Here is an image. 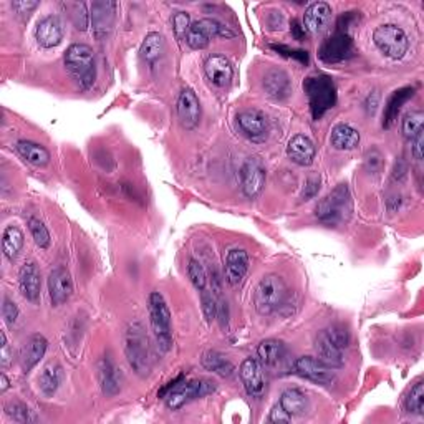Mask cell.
Listing matches in <instances>:
<instances>
[{"label": "cell", "instance_id": "1", "mask_svg": "<svg viewBox=\"0 0 424 424\" xmlns=\"http://www.w3.org/2000/svg\"><path fill=\"white\" fill-rule=\"evenodd\" d=\"M352 211L353 202L348 186L338 184L323 199L318 201L317 207H315V216L320 223L328 225V228H337V225L347 223L352 216Z\"/></svg>", "mask_w": 424, "mask_h": 424}, {"label": "cell", "instance_id": "2", "mask_svg": "<svg viewBox=\"0 0 424 424\" xmlns=\"http://www.w3.org/2000/svg\"><path fill=\"white\" fill-rule=\"evenodd\" d=\"M65 67L70 77L80 87V90H88L93 87L96 78L95 52L85 43H73L65 52Z\"/></svg>", "mask_w": 424, "mask_h": 424}, {"label": "cell", "instance_id": "3", "mask_svg": "<svg viewBox=\"0 0 424 424\" xmlns=\"http://www.w3.org/2000/svg\"><path fill=\"white\" fill-rule=\"evenodd\" d=\"M303 90L307 93L313 120H320L337 103V88H335L332 77L323 75V73L305 78Z\"/></svg>", "mask_w": 424, "mask_h": 424}, {"label": "cell", "instance_id": "4", "mask_svg": "<svg viewBox=\"0 0 424 424\" xmlns=\"http://www.w3.org/2000/svg\"><path fill=\"white\" fill-rule=\"evenodd\" d=\"M287 297V285L279 275H265L255 287L254 307L259 315H272Z\"/></svg>", "mask_w": 424, "mask_h": 424}, {"label": "cell", "instance_id": "5", "mask_svg": "<svg viewBox=\"0 0 424 424\" xmlns=\"http://www.w3.org/2000/svg\"><path fill=\"white\" fill-rule=\"evenodd\" d=\"M125 353L133 372L140 376L150 373V352H147V337L141 323H133L126 330Z\"/></svg>", "mask_w": 424, "mask_h": 424}, {"label": "cell", "instance_id": "6", "mask_svg": "<svg viewBox=\"0 0 424 424\" xmlns=\"http://www.w3.org/2000/svg\"><path fill=\"white\" fill-rule=\"evenodd\" d=\"M147 310H150L151 328L156 337V342L162 352H167L172 345L171 312L167 308L164 297L160 292L150 294V297H147Z\"/></svg>", "mask_w": 424, "mask_h": 424}, {"label": "cell", "instance_id": "7", "mask_svg": "<svg viewBox=\"0 0 424 424\" xmlns=\"http://www.w3.org/2000/svg\"><path fill=\"white\" fill-rule=\"evenodd\" d=\"M373 40L374 45L379 48V52H381L384 57L393 58V60L403 58L409 48V40L406 33H404L403 28H399L398 26H391V23L378 27L376 30L373 32Z\"/></svg>", "mask_w": 424, "mask_h": 424}, {"label": "cell", "instance_id": "8", "mask_svg": "<svg viewBox=\"0 0 424 424\" xmlns=\"http://www.w3.org/2000/svg\"><path fill=\"white\" fill-rule=\"evenodd\" d=\"M212 391H216L214 381H209V379H192V381L186 383L184 379V381L177 384V386L167 394L166 406L172 409V411H176V409L184 406L186 403L192 401V399L204 398Z\"/></svg>", "mask_w": 424, "mask_h": 424}, {"label": "cell", "instance_id": "9", "mask_svg": "<svg viewBox=\"0 0 424 424\" xmlns=\"http://www.w3.org/2000/svg\"><path fill=\"white\" fill-rule=\"evenodd\" d=\"M353 53L355 47L350 33L335 32V35L327 38L322 43V47L318 50V57L325 63H342L348 60L350 57H353Z\"/></svg>", "mask_w": 424, "mask_h": 424}, {"label": "cell", "instance_id": "10", "mask_svg": "<svg viewBox=\"0 0 424 424\" xmlns=\"http://www.w3.org/2000/svg\"><path fill=\"white\" fill-rule=\"evenodd\" d=\"M294 373L318 384H332L335 381L333 368L315 357H300L294 363Z\"/></svg>", "mask_w": 424, "mask_h": 424}, {"label": "cell", "instance_id": "11", "mask_svg": "<svg viewBox=\"0 0 424 424\" xmlns=\"http://www.w3.org/2000/svg\"><path fill=\"white\" fill-rule=\"evenodd\" d=\"M177 118H179L181 125L184 130L191 131L199 125L201 121V103L199 98L191 88L181 91L177 98Z\"/></svg>", "mask_w": 424, "mask_h": 424}, {"label": "cell", "instance_id": "12", "mask_svg": "<svg viewBox=\"0 0 424 424\" xmlns=\"http://www.w3.org/2000/svg\"><path fill=\"white\" fill-rule=\"evenodd\" d=\"M239 374H240V381H242L249 396L252 398L262 396L265 391V378H264L262 367H260L257 359L245 358L239 368Z\"/></svg>", "mask_w": 424, "mask_h": 424}, {"label": "cell", "instance_id": "13", "mask_svg": "<svg viewBox=\"0 0 424 424\" xmlns=\"http://www.w3.org/2000/svg\"><path fill=\"white\" fill-rule=\"evenodd\" d=\"M73 282L72 275L65 267H55L48 275V294H50L52 305H63L72 297Z\"/></svg>", "mask_w": 424, "mask_h": 424}, {"label": "cell", "instance_id": "14", "mask_svg": "<svg viewBox=\"0 0 424 424\" xmlns=\"http://www.w3.org/2000/svg\"><path fill=\"white\" fill-rule=\"evenodd\" d=\"M204 72L207 80L216 87L229 85L234 77V68L230 65L229 58L224 55H219V53H214V55L207 57V60L204 63Z\"/></svg>", "mask_w": 424, "mask_h": 424}, {"label": "cell", "instance_id": "15", "mask_svg": "<svg viewBox=\"0 0 424 424\" xmlns=\"http://www.w3.org/2000/svg\"><path fill=\"white\" fill-rule=\"evenodd\" d=\"M240 186L242 192L250 199L257 197L265 186V171L255 160H249L240 171Z\"/></svg>", "mask_w": 424, "mask_h": 424}, {"label": "cell", "instance_id": "16", "mask_svg": "<svg viewBox=\"0 0 424 424\" xmlns=\"http://www.w3.org/2000/svg\"><path fill=\"white\" fill-rule=\"evenodd\" d=\"M332 7L327 2H315L303 13V28L310 33H322L332 22Z\"/></svg>", "mask_w": 424, "mask_h": 424}, {"label": "cell", "instance_id": "17", "mask_svg": "<svg viewBox=\"0 0 424 424\" xmlns=\"http://www.w3.org/2000/svg\"><path fill=\"white\" fill-rule=\"evenodd\" d=\"M35 38L43 48H53L63 38V23L57 16H47L37 23Z\"/></svg>", "mask_w": 424, "mask_h": 424}, {"label": "cell", "instance_id": "18", "mask_svg": "<svg viewBox=\"0 0 424 424\" xmlns=\"http://www.w3.org/2000/svg\"><path fill=\"white\" fill-rule=\"evenodd\" d=\"M47 338L40 333H33L26 340V343H23L21 348V363L23 372L28 373L38 362H40L47 352Z\"/></svg>", "mask_w": 424, "mask_h": 424}, {"label": "cell", "instance_id": "19", "mask_svg": "<svg viewBox=\"0 0 424 424\" xmlns=\"http://www.w3.org/2000/svg\"><path fill=\"white\" fill-rule=\"evenodd\" d=\"M264 88L267 95L274 100H287L292 93V83L287 72L280 70V68H272L265 73L264 77Z\"/></svg>", "mask_w": 424, "mask_h": 424}, {"label": "cell", "instance_id": "20", "mask_svg": "<svg viewBox=\"0 0 424 424\" xmlns=\"http://www.w3.org/2000/svg\"><path fill=\"white\" fill-rule=\"evenodd\" d=\"M315 350H317L318 358L322 359L323 363H327L328 367H343V348H340L338 345L330 338L327 330H322V332L317 335V338H315Z\"/></svg>", "mask_w": 424, "mask_h": 424}, {"label": "cell", "instance_id": "21", "mask_svg": "<svg viewBox=\"0 0 424 424\" xmlns=\"http://www.w3.org/2000/svg\"><path fill=\"white\" fill-rule=\"evenodd\" d=\"M18 285L21 292L28 302H37L40 297V270L35 262H27L22 265L21 274H18Z\"/></svg>", "mask_w": 424, "mask_h": 424}, {"label": "cell", "instance_id": "22", "mask_svg": "<svg viewBox=\"0 0 424 424\" xmlns=\"http://www.w3.org/2000/svg\"><path fill=\"white\" fill-rule=\"evenodd\" d=\"M317 150L315 145L310 141V138L303 135H295L287 145V156L290 161L299 166H310L315 160Z\"/></svg>", "mask_w": 424, "mask_h": 424}, {"label": "cell", "instance_id": "23", "mask_svg": "<svg viewBox=\"0 0 424 424\" xmlns=\"http://www.w3.org/2000/svg\"><path fill=\"white\" fill-rule=\"evenodd\" d=\"M249 269V255L244 249H233L225 259V280L229 285L242 282Z\"/></svg>", "mask_w": 424, "mask_h": 424}, {"label": "cell", "instance_id": "24", "mask_svg": "<svg viewBox=\"0 0 424 424\" xmlns=\"http://www.w3.org/2000/svg\"><path fill=\"white\" fill-rule=\"evenodd\" d=\"M414 96L413 87H404L401 90H396L391 96L388 98L386 106H384L383 113V128H391V125L396 121V118L401 111V108L408 100H411Z\"/></svg>", "mask_w": 424, "mask_h": 424}, {"label": "cell", "instance_id": "25", "mask_svg": "<svg viewBox=\"0 0 424 424\" xmlns=\"http://www.w3.org/2000/svg\"><path fill=\"white\" fill-rule=\"evenodd\" d=\"M238 123L240 130L250 138H260L267 131V118L257 110H247L239 113Z\"/></svg>", "mask_w": 424, "mask_h": 424}, {"label": "cell", "instance_id": "26", "mask_svg": "<svg viewBox=\"0 0 424 424\" xmlns=\"http://www.w3.org/2000/svg\"><path fill=\"white\" fill-rule=\"evenodd\" d=\"M332 146L338 151H352L359 145V133L355 130L353 126L340 123L332 130V136H330Z\"/></svg>", "mask_w": 424, "mask_h": 424}, {"label": "cell", "instance_id": "27", "mask_svg": "<svg viewBox=\"0 0 424 424\" xmlns=\"http://www.w3.org/2000/svg\"><path fill=\"white\" fill-rule=\"evenodd\" d=\"M16 150L32 166H45L50 162V152H48L47 147L37 145L33 141H18Z\"/></svg>", "mask_w": 424, "mask_h": 424}, {"label": "cell", "instance_id": "28", "mask_svg": "<svg viewBox=\"0 0 424 424\" xmlns=\"http://www.w3.org/2000/svg\"><path fill=\"white\" fill-rule=\"evenodd\" d=\"M257 357L265 367H275L285 357V345L275 338L262 340L257 347Z\"/></svg>", "mask_w": 424, "mask_h": 424}, {"label": "cell", "instance_id": "29", "mask_svg": "<svg viewBox=\"0 0 424 424\" xmlns=\"http://www.w3.org/2000/svg\"><path fill=\"white\" fill-rule=\"evenodd\" d=\"M63 379V368L58 363H48L38 376V386L45 396H53Z\"/></svg>", "mask_w": 424, "mask_h": 424}, {"label": "cell", "instance_id": "30", "mask_svg": "<svg viewBox=\"0 0 424 424\" xmlns=\"http://www.w3.org/2000/svg\"><path fill=\"white\" fill-rule=\"evenodd\" d=\"M113 13H115V4L111 2L93 4L91 18H93V26H95L96 35H100V32L106 33V30H110L113 23Z\"/></svg>", "mask_w": 424, "mask_h": 424}, {"label": "cell", "instance_id": "31", "mask_svg": "<svg viewBox=\"0 0 424 424\" xmlns=\"http://www.w3.org/2000/svg\"><path fill=\"white\" fill-rule=\"evenodd\" d=\"M23 247V233L21 229L17 228V225H9L4 230V235H2V250H4V255H6L7 260H13L17 259L18 252H21Z\"/></svg>", "mask_w": 424, "mask_h": 424}, {"label": "cell", "instance_id": "32", "mask_svg": "<svg viewBox=\"0 0 424 424\" xmlns=\"http://www.w3.org/2000/svg\"><path fill=\"white\" fill-rule=\"evenodd\" d=\"M162 50H164V38H162L161 33L151 32L147 33L141 43L140 57L143 58V62L155 63L156 60H160Z\"/></svg>", "mask_w": 424, "mask_h": 424}, {"label": "cell", "instance_id": "33", "mask_svg": "<svg viewBox=\"0 0 424 424\" xmlns=\"http://www.w3.org/2000/svg\"><path fill=\"white\" fill-rule=\"evenodd\" d=\"M100 383L105 396H115L120 391V379H118L116 368L111 363V359L108 358H103L100 362Z\"/></svg>", "mask_w": 424, "mask_h": 424}, {"label": "cell", "instance_id": "34", "mask_svg": "<svg viewBox=\"0 0 424 424\" xmlns=\"http://www.w3.org/2000/svg\"><path fill=\"white\" fill-rule=\"evenodd\" d=\"M279 404L290 414V416H299V414L305 413L308 401H307V396H305L300 389L290 388V389H285L282 393Z\"/></svg>", "mask_w": 424, "mask_h": 424}, {"label": "cell", "instance_id": "35", "mask_svg": "<svg viewBox=\"0 0 424 424\" xmlns=\"http://www.w3.org/2000/svg\"><path fill=\"white\" fill-rule=\"evenodd\" d=\"M211 38L212 35L209 32V27H207L206 21L202 18V21L191 23L189 32H187L186 35V43L192 48V50H204V48L209 45Z\"/></svg>", "mask_w": 424, "mask_h": 424}, {"label": "cell", "instance_id": "36", "mask_svg": "<svg viewBox=\"0 0 424 424\" xmlns=\"http://www.w3.org/2000/svg\"><path fill=\"white\" fill-rule=\"evenodd\" d=\"M202 367H204L207 372H212L224 378L230 376L234 372L233 363L219 352H207L204 357H202Z\"/></svg>", "mask_w": 424, "mask_h": 424}, {"label": "cell", "instance_id": "37", "mask_svg": "<svg viewBox=\"0 0 424 424\" xmlns=\"http://www.w3.org/2000/svg\"><path fill=\"white\" fill-rule=\"evenodd\" d=\"M401 131L406 140H413L419 133H424V113L418 110L406 113L401 121Z\"/></svg>", "mask_w": 424, "mask_h": 424}, {"label": "cell", "instance_id": "38", "mask_svg": "<svg viewBox=\"0 0 424 424\" xmlns=\"http://www.w3.org/2000/svg\"><path fill=\"white\" fill-rule=\"evenodd\" d=\"M404 406L408 413L414 414H424V383L418 381L414 386L409 389L406 399H404Z\"/></svg>", "mask_w": 424, "mask_h": 424}, {"label": "cell", "instance_id": "39", "mask_svg": "<svg viewBox=\"0 0 424 424\" xmlns=\"http://www.w3.org/2000/svg\"><path fill=\"white\" fill-rule=\"evenodd\" d=\"M28 228H30V233H32V238L35 240V244L38 245L40 249H47L48 245H50V233H48V229L45 228V224L42 223V221H38L35 218H32L28 221Z\"/></svg>", "mask_w": 424, "mask_h": 424}, {"label": "cell", "instance_id": "40", "mask_svg": "<svg viewBox=\"0 0 424 424\" xmlns=\"http://www.w3.org/2000/svg\"><path fill=\"white\" fill-rule=\"evenodd\" d=\"M72 12V21L75 23L77 30L85 32L90 23V13L87 12V4H68L67 6Z\"/></svg>", "mask_w": 424, "mask_h": 424}, {"label": "cell", "instance_id": "41", "mask_svg": "<svg viewBox=\"0 0 424 424\" xmlns=\"http://www.w3.org/2000/svg\"><path fill=\"white\" fill-rule=\"evenodd\" d=\"M6 413L7 416H11L13 419V421H18V423L37 421V418L33 416L30 409L22 403H9L6 406Z\"/></svg>", "mask_w": 424, "mask_h": 424}, {"label": "cell", "instance_id": "42", "mask_svg": "<svg viewBox=\"0 0 424 424\" xmlns=\"http://www.w3.org/2000/svg\"><path fill=\"white\" fill-rule=\"evenodd\" d=\"M187 275H189L192 285L197 290H206V284H207V275H206V270L202 265L197 262V260L191 259L189 260V265H187Z\"/></svg>", "mask_w": 424, "mask_h": 424}, {"label": "cell", "instance_id": "43", "mask_svg": "<svg viewBox=\"0 0 424 424\" xmlns=\"http://www.w3.org/2000/svg\"><path fill=\"white\" fill-rule=\"evenodd\" d=\"M172 28H174V33L177 38H186L187 32L191 28V18L187 12H177L172 17Z\"/></svg>", "mask_w": 424, "mask_h": 424}, {"label": "cell", "instance_id": "44", "mask_svg": "<svg viewBox=\"0 0 424 424\" xmlns=\"http://www.w3.org/2000/svg\"><path fill=\"white\" fill-rule=\"evenodd\" d=\"M201 302H202V312H204V315H206V320L209 323H212V320L218 317V303H216L212 294L206 292V290H202Z\"/></svg>", "mask_w": 424, "mask_h": 424}, {"label": "cell", "instance_id": "45", "mask_svg": "<svg viewBox=\"0 0 424 424\" xmlns=\"http://www.w3.org/2000/svg\"><path fill=\"white\" fill-rule=\"evenodd\" d=\"M327 333L330 335V338L333 340L335 343L338 345L340 348H347L350 343V335L347 332V328L342 327V325H332V327L327 328Z\"/></svg>", "mask_w": 424, "mask_h": 424}, {"label": "cell", "instance_id": "46", "mask_svg": "<svg viewBox=\"0 0 424 424\" xmlns=\"http://www.w3.org/2000/svg\"><path fill=\"white\" fill-rule=\"evenodd\" d=\"M207 27H209V32L212 38L214 37H221V38H233L235 37V33L233 30H229V27H225L224 23H221L218 21H214V18H204Z\"/></svg>", "mask_w": 424, "mask_h": 424}, {"label": "cell", "instance_id": "47", "mask_svg": "<svg viewBox=\"0 0 424 424\" xmlns=\"http://www.w3.org/2000/svg\"><path fill=\"white\" fill-rule=\"evenodd\" d=\"M2 317L6 320L7 325H13L17 322L18 317V308L16 302H12L9 297H4V303H2Z\"/></svg>", "mask_w": 424, "mask_h": 424}, {"label": "cell", "instance_id": "48", "mask_svg": "<svg viewBox=\"0 0 424 424\" xmlns=\"http://www.w3.org/2000/svg\"><path fill=\"white\" fill-rule=\"evenodd\" d=\"M270 48H272V50H275V52H279L280 55L289 57V58H294V60H300L302 63H307V62H308L307 52H302V50H290V48L282 47V45H270Z\"/></svg>", "mask_w": 424, "mask_h": 424}, {"label": "cell", "instance_id": "49", "mask_svg": "<svg viewBox=\"0 0 424 424\" xmlns=\"http://www.w3.org/2000/svg\"><path fill=\"white\" fill-rule=\"evenodd\" d=\"M318 189H320V177H318V176H312V177H308V179L305 181V186H303L302 197H303L305 201L313 199V197L317 196Z\"/></svg>", "mask_w": 424, "mask_h": 424}, {"label": "cell", "instance_id": "50", "mask_svg": "<svg viewBox=\"0 0 424 424\" xmlns=\"http://www.w3.org/2000/svg\"><path fill=\"white\" fill-rule=\"evenodd\" d=\"M269 421L270 423H290L292 421V416H290V414L285 411L280 404H275V406L272 408V411H270Z\"/></svg>", "mask_w": 424, "mask_h": 424}, {"label": "cell", "instance_id": "51", "mask_svg": "<svg viewBox=\"0 0 424 424\" xmlns=\"http://www.w3.org/2000/svg\"><path fill=\"white\" fill-rule=\"evenodd\" d=\"M411 141V152L416 161H423V145H424V133H419L418 136H414Z\"/></svg>", "mask_w": 424, "mask_h": 424}, {"label": "cell", "instance_id": "52", "mask_svg": "<svg viewBox=\"0 0 424 424\" xmlns=\"http://www.w3.org/2000/svg\"><path fill=\"white\" fill-rule=\"evenodd\" d=\"M0 348H2V355H0V364H2L4 368H7L9 364H11V350H9V343H7V337H6V332L0 333Z\"/></svg>", "mask_w": 424, "mask_h": 424}, {"label": "cell", "instance_id": "53", "mask_svg": "<svg viewBox=\"0 0 424 424\" xmlns=\"http://www.w3.org/2000/svg\"><path fill=\"white\" fill-rule=\"evenodd\" d=\"M38 6H40L38 2H13L12 9L17 13H21V16H28V13H30L32 11H35Z\"/></svg>", "mask_w": 424, "mask_h": 424}, {"label": "cell", "instance_id": "54", "mask_svg": "<svg viewBox=\"0 0 424 424\" xmlns=\"http://www.w3.org/2000/svg\"><path fill=\"white\" fill-rule=\"evenodd\" d=\"M184 379H186V378H184V374H179V376H177V378H174V379H172V381H169V383H167V384H166V386H164V388H162L160 393H157V396H160V398H166V396H167V394H169V393L172 391V389H174V388L177 386V384H179V383H182V381H184Z\"/></svg>", "mask_w": 424, "mask_h": 424}, {"label": "cell", "instance_id": "55", "mask_svg": "<svg viewBox=\"0 0 424 424\" xmlns=\"http://www.w3.org/2000/svg\"><path fill=\"white\" fill-rule=\"evenodd\" d=\"M9 386H11V381H9L6 373H0V393H6Z\"/></svg>", "mask_w": 424, "mask_h": 424}]
</instances>
